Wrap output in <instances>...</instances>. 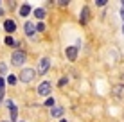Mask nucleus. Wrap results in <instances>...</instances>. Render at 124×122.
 I'll return each mask as SVG.
<instances>
[{"label": "nucleus", "mask_w": 124, "mask_h": 122, "mask_svg": "<svg viewBox=\"0 0 124 122\" xmlns=\"http://www.w3.org/2000/svg\"><path fill=\"white\" fill-rule=\"evenodd\" d=\"M34 75H36V72H34L32 68H23L22 74H20V81L22 83H31L34 79Z\"/></svg>", "instance_id": "obj_1"}, {"label": "nucleus", "mask_w": 124, "mask_h": 122, "mask_svg": "<svg viewBox=\"0 0 124 122\" xmlns=\"http://www.w3.org/2000/svg\"><path fill=\"white\" fill-rule=\"evenodd\" d=\"M23 61H25V52H22V50H16V52H13V56H11V63H13V65L20 66Z\"/></svg>", "instance_id": "obj_2"}, {"label": "nucleus", "mask_w": 124, "mask_h": 122, "mask_svg": "<svg viewBox=\"0 0 124 122\" xmlns=\"http://www.w3.org/2000/svg\"><path fill=\"white\" fill-rule=\"evenodd\" d=\"M50 90H52V85H50L49 81H43L40 86H38V93H40V95H49Z\"/></svg>", "instance_id": "obj_3"}, {"label": "nucleus", "mask_w": 124, "mask_h": 122, "mask_svg": "<svg viewBox=\"0 0 124 122\" xmlns=\"http://www.w3.org/2000/svg\"><path fill=\"white\" fill-rule=\"evenodd\" d=\"M49 66H50L49 57H41V59H40V65H38V74H45L47 70H49Z\"/></svg>", "instance_id": "obj_4"}, {"label": "nucleus", "mask_w": 124, "mask_h": 122, "mask_svg": "<svg viewBox=\"0 0 124 122\" xmlns=\"http://www.w3.org/2000/svg\"><path fill=\"white\" fill-rule=\"evenodd\" d=\"M67 57L70 61H76V57H78V47H67Z\"/></svg>", "instance_id": "obj_5"}, {"label": "nucleus", "mask_w": 124, "mask_h": 122, "mask_svg": "<svg viewBox=\"0 0 124 122\" xmlns=\"http://www.w3.org/2000/svg\"><path fill=\"white\" fill-rule=\"evenodd\" d=\"M34 32H36V25L31 23V22H27V23H25V34H27L29 38H32Z\"/></svg>", "instance_id": "obj_6"}, {"label": "nucleus", "mask_w": 124, "mask_h": 122, "mask_svg": "<svg viewBox=\"0 0 124 122\" xmlns=\"http://www.w3.org/2000/svg\"><path fill=\"white\" fill-rule=\"evenodd\" d=\"M4 29H6L7 32H15L16 25H15V22H13V20H6V22H4Z\"/></svg>", "instance_id": "obj_7"}, {"label": "nucleus", "mask_w": 124, "mask_h": 122, "mask_svg": "<svg viewBox=\"0 0 124 122\" xmlns=\"http://www.w3.org/2000/svg\"><path fill=\"white\" fill-rule=\"evenodd\" d=\"M113 95H115V97H124V86L122 85H117L113 88Z\"/></svg>", "instance_id": "obj_8"}, {"label": "nucleus", "mask_w": 124, "mask_h": 122, "mask_svg": "<svg viewBox=\"0 0 124 122\" xmlns=\"http://www.w3.org/2000/svg\"><path fill=\"white\" fill-rule=\"evenodd\" d=\"M50 115H52L54 119L61 117V115H63V108H59V106H54V108H52V111H50Z\"/></svg>", "instance_id": "obj_9"}, {"label": "nucleus", "mask_w": 124, "mask_h": 122, "mask_svg": "<svg viewBox=\"0 0 124 122\" xmlns=\"http://www.w3.org/2000/svg\"><path fill=\"white\" fill-rule=\"evenodd\" d=\"M86 20H88V7H83V13H81L79 22H81V23H86Z\"/></svg>", "instance_id": "obj_10"}, {"label": "nucleus", "mask_w": 124, "mask_h": 122, "mask_svg": "<svg viewBox=\"0 0 124 122\" xmlns=\"http://www.w3.org/2000/svg\"><path fill=\"white\" fill-rule=\"evenodd\" d=\"M29 13H31V7H29L27 4H23V6L20 7V14H22V16H27Z\"/></svg>", "instance_id": "obj_11"}, {"label": "nucleus", "mask_w": 124, "mask_h": 122, "mask_svg": "<svg viewBox=\"0 0 124 122\" xmlns=\"http://www.w3.org/2000/svg\"><path fill=\"white\" fill-rule=\"evenodd\" d=\"M34 16H36V18H45V11L43 9H34Z\"/></svg>", "instance_id": "obj_12"}, {"label": "nucleus", "mask_w": 124, "mask_h": 122, "mask_svg": "<svg viewBox=\"0 0 124 122\" xmlns=\"http://www.w3.org/2000/svg\"><path fill=\"white\" fill-rule=\"evenodd\" d=\"M54 104H56V100H54L52 97H50V99H47V102H45V106H49V108H54Z\"/></svg>", "instance_id": "obj_13"}, {"label": "nucleus", "mask_w": 124, "mask_h": 122, "mask_svg": "<svg viewBox=\"0 0 124 122\" xmlns=\"http://www.w3.org/2000/svg\"><path fill=\"white\" fill-rule=\"evenodd\" d=\"M11 119H13V120L16 119V106H15V104L11 106Z\"/></svg>", "instance_id": "obj_14"}, {"label": "nucleus", "mask_w": 124, "mask_h": 122, "mask_svg": "<svg viewBox=\"0 0 124 122\" xmlns=\"http://www.w3.org/2000/svg\"><path fill=\"white\" fill-rule=\"evenodd\" d=\"M7 83H9V85H15V83H16V77H15V75H7Z\"/></svg>", "instance_id": "obj_15"}, {"label": "nucleus", "mask_w": 124, "mask_h": 122, "mask_svg": "<svg viewBox=\"0 0 124 122\" xmlns=\"http://www.w3.org/2000/svg\"><path fill=\"white\" fill-rule=\"evenodd\" d=\"M13 43H15V40H13L11 36H7L6 38V45H13Z\"/></svg>", "instance_id": "obj_16"}, {"label": "nucleus", "mask_w": 124, "mask_h": 122, "mask_svg": "<svg viewBox=\"0 0 124 122\" xmlns=\"http://www.w3.org/2000/svg\"><path fill=\"white\" fill-rule=\"evenodd\" d=\"M36 31H40V32L45 31V25H43V23H38V25H36Z\"/></svg>", "instance_id": "obj_17"}, {"label": "nucleus", "mask_w": 124, "mask_h": 122, "mask_svg": "<svg viewBox=\"0 0 124 122\" xmlns=\"http://www.w3.org/2000/svg\"><path fill=\"white\" fill-rule=\"evenodd\" d=\"M95 4H97V6H104V4H106V0H97Z\"/></svg>", "instance_id": "obj_18"}, {"label": "nucleus", "mask_w": 124, "mask_h": 122, "mask_svg": "<svg viewBox=\"0 0 124 122\" xmlns=\"http://www.w3.org/2000/svg\"><path fill=\"white\" fill-rule=\"evenodd\" d=\"M0 90H4V79L0 77Z\"/></svg>", "instance_id": "obj_19"}, {"label": "nucleus", "mask_w": 124, "mask_h": 122, "mask_svg": "<svg viewBox=\"0 0 124 122\" xmlns=\"http://www.w3.org/2000/svg\"><path fill=\"white\" fill-rule=\"evenodd\" d=\"M121 4H122V7H124V0H122V2H121Z\"/></svg>", "instance_id": "obj_20"}, {"label": "nucleus", "mask_w": 124, "mask_h": 122, "mask_svg": "<svg viewBox=\"0 0 124 122\" xmlns=\"http://www.w3.org/2000/svg\"><path fill=\"white\" fill-rule=\"evenodd\" d=\"M59 122H67V120H59Z\"/></svg>", "instance_id": "obj_21"}, {"label": "nucleus", "mask_w": 124, "mask_h": 122, "mask_svg": "<svg viewBox=\"0 0 124 122\" xmlns=\"http://www.w3.org/2000/svg\"><path fill=\"white\" fill-rule=\"evenodd\" d=\"M0 4H2V2H0Z\"/></svg>", "instance_id": "obj_22"}, {"label": "nucleus", "mask_w": 124, "mask_h": 122, "mask_svg": "<svg viewBox=\"0 0 124 122\" xmlns=\"http://www.w3.org/2000/svg\"><path fill=\"white\" fill-rule=\"evenodd\" d=\"M20 122H22V120H20Z\"/></svg>", "instance_id": "obj_23"}, {"label": "nucleus", "mask_w": 124, "mask_h": 122, "mask_svg": "<svg viewBox=\"0 0 124 122\" xmlns=\"http://www.w3.org/2000/svg\"><path fill=\"white\" fill-rule=\"evenodd\" d=\"M6 122H7V120H6Z\"/></svg>", "instance_id": "obj_24"}]
</instances>
